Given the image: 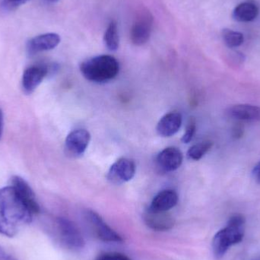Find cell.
<instances>
[{"label":"cell","instance_id":"14","mask_svg":"<svg viewBox=\"0 0 260 260\" xmlns=\"http://www.w3.org/2000/svg\"><path fill=\"white\" fill-rule=\"evenodd\" d=\"M228 116L234 120L241 122H260V107L243 104L234 105L228 108Z\"/></svg>","mask_w":260,"mask_h":260},{"label":"cell","instance_id":"5","mask_svg":"<svg viewBox=\"0 0 260 260\" xmlns=\"http://www.w3.org/2000/svg\"><path fill=\"white\" fill-rule=\"evenodd\" d=\"M154 18L147 9L140 11L135 18L130 30V40L136 46H142L149 41L152 32Z\"/></svg>","mask_w":260,"mask_h":260},{"label":"cell","instance_id":"11","mask_svg":"<svg viewBox=\"0 0 260 260\" xmlns=\"http://www.w3.org/2000/svg\"><path fill=\"white\" fill-rule=\"evenodd\" d=\"M60 41L61 38L58 34H43L29 40L26 45V49L27 53L33 56L41 52L53 50L59 45Z\"/></svg>","mask_w":260,"mask_h":260},{"label":"cell","instance_id":"12","mask_svg":"<svg viewBox=\"0 0 260 260\" xmlns=\"http://www.w3.org/2000/svg\"><path fill=\"white\" fill-rule=\"evenodd\" d=\"M49 69L47 66L36 65L27 68L23 73L22 88L24 92L30 94L33 92L47 76Z\"/></svg>","mask_w":260,"mask_h":260},{"label":"cell","instance_id":"3","mask_svg":"<svg viewBox=\"0 0 260 260\" xmlns=\"http://www.w3.org/2000/svg\"><path fill=\"white\" fill-rule=\"evenodd\" d=\"M80 70L87 80L105 83L117 77L120 64L114 56L101 55L84 61L80 65Z\"/></svg>","mask_w":260,"mask_h":260},{"label":"cell","instance_id":"24","mask_svg":"<svg viewBox=\"0 0 260 260\" xmlns=\"http://www.w3.org/2000/svg\"><path fill=\"white\" fill-rule=\"evenodd\" d=\"M244 127L241 125H236L232 129V137L235 139H240L244 136Z\"/></svg>","mask_w":260,"mask_h":260},{"label":"cell","instance_id":"1","mask_svg":"<svg viewBox=\"0 0 260 260\" xmlns=\"http://www.w3.org/2000/svg\"><path fill=\"white\" fill-rule=\"evenodd\" d=\"M33 215L13 186L0 189V235L13 238L31 222Z\"/></svg>","mask_w":260,"mask_h":260},{"label":"cell","instance_id":"27","mask_svg":"<svg viewBox=\"0 0 260 260\" xmlns=\"http://www.w3.org/2000/svg\"><path fill=\"white\" fill-rule=\"evenodd\" d=\"M3 129H4V117L3 111L0 110V139L3 136Z\"/></svg>","mask_w":260,"mask_h":260},{"label":"cell","instance_id":"17","mask_svg":"<svg viewBox=\"0 0 260 260\" xmlns=\"http://www.w3.org/2000/svg\"><path fill=\"white\" fill-rule=\"evenodd\" d=\"M259 8L253 2H244L238 5L233 12L234 19L240 22H250L257 18Z\"/></svg>","mask_w":260,"mask_h":260},{"label":"cell","instance_id":"15","mask_svg":"<svg viewBox=\"0 0 260 260\" xmlns=\"http://www.w3.org/2000/svg\"><path fill=\"white\" fill-rule=\"evenodd\" d=\"M182 119L180 113L171 112L164 116L157 125V132L162 137H171L181 127Z\"/></svg>","mask_w":260,"mask_h":260},{"label":"cell","instance_id":"20","mask_svg":"<svg viewBox=\"0 0 260 260\" xmlns=\"http://www.w3.org/2000/svg\"><path fill=\"white\" fill-rule=\"evenodd\" d=\"M222 38L224 44L229 48H236L242 45L244 41V35L241 32L230 29H223Z\"/></svg>","mask_w":260,"mask_h":260},{"label":"cell","instance_id":"6","mask_svg":"<svg viewBox=\"0 0 260 260\" xmlns=\"http://www.w3.org/2000/svg\"><path fill=\"white\" fill-rule=\"evenodd\" d=\"M85 218L98 239L104 242H123V238L111 229L97 212L87 210Z\"/></svg>","mask_w":260,"mask_h":260},{"label":"cell","instance_id":"9","mask_svg":"<svg viewBox=\"0 0 260 260\" xmlns=\"http://www.w3.org/2000/svg\"><path fill=\"white\" fill-rule=\"evenodd\" d=\"M145 224L155 232H167L174 228V217L168 212H158L148 209L143 214Z\"/></svg>","mask_w":260,"mask_h":260},{"label":"cell","instance_id":"8","mask_svg":"<svg viewBox=\"0 0 260 260\" xmlns=\"http://www.w3.org/2000/svg\"><path fill=\"white\" fill-rule=\"evenodd\" d=\"M136 164L129 158H120L110 168L108 179L114 184H122L129 181L136 174Z\"/></svg>","mask_w":260,"mask_h":260},{"label":"cell","instance_id":"4","mask_svg":"<svg viewBox=\"0 0 260 260\" xmlns=\"http://www.w3.org/2000/svg\"><path fill=\"white\" fill-rule=\"evenodd\" d=\"M56 224L59 240L67 248L73 251L84 248L85 240L79 228L73 221L65 218H58Z\"/></svg>","mask_w":260,"mask_h":260},{"label":"cell","instance_id":"16","mask_svg":"<svg viewBox=\"0 0 260 260\" xmlns=\"http://www.w3.org/2000/svg\"><path fill=\"white\" fill-rule=\"evenodd\" d=\"M178 202V195L173 189H165L157 193L153 199L148 209L158 212H168Z\"/></svg>","mask_w":260,"mask_h":260},{"label":"cell","instance_id":"23","mask_svg":"<svg viewBox=\"0 0 260 260\" xmlns=\"http://www.w3.org/2000/svg\"><path fill=\"white\" fill-rule=\"evenodd\" d=\"M95 260H131L123 253L117 252H109V253H102L99 255Z\"/></svg>","mask_w":260,"mask_h":260},{"label":"cell","instance_id":"18","mask_svg":"<svg viewBox=\"0 0 260 260\" xmlns=\"http://www.w3.org/2000/svg\"><path fill=\"white\" fill-rule=\"evenodd\" d=\"M105 46L111 51L118 50L120 45V37H119L118 27L116 21H112L108 26L104 36Z\"/></svg>","mask_w":260,"mask_h":260},{"label":"cell","instance_id":"13","mask_svg":"<svg viewBox=\"0 0 260 260\" xmlns=\"http://www.w3.org/2000/svg\"><path fill=\"white\" fill-rule=\"evenodd\" d=\"M10 185L15 188V190L27 204L34 215L39 213L40 206L37 201L35 192L24 179L18 176H14L11 178Z\"/></svg>","mask_w":260,"mask_h":260},{"label":"cell","instance_id":"7","mask_svg":"<svg viewBox=\"0 0 260 260\" xmlns=\"http://www.w3.org/2000/svg\"><path fill=\"white\" fill-rule=\"evenodd\" d=\"M91 140L89 132L85 129H76L67 136L65 150L70 157H79L86 151Z\"/></svg>","mask_w":260,"mask_h":260},{"label":"cell","instance_id":"26","mask_svg":"<svg viewBox=\"0 0 260 260\" xmlns=\"http://www.w3.org/2000/svg\"><path fill=\"white\" fill-rule=\"evenodd\" d=\"M253 176L256 181L260 184V160L253 170Z\"/></svg>","mask_w":260,"mask_h":260},{"label":"cell","instance_id":"19","mask_svg":"<svg viewBox=\"0 0 260 260\" xmlns=\"http://www.w3.org/2000/svg\"><path fill=\"white\" fill-rule=\"evenodd\" d=\"M212 145H213V142L209 140L196 144L188 150V157L191 160H200L212 148Z\"/></svg>","mask_w":260,"mask_h":260},{"label":"cell","instance_id":"22","mask_svg":"<svg viewBox=\"0 0 260 260\" xmlns=\"http://www.w3.org/2000/svg\"><path fill=\"white\" fill-rule=\"evenodd\" d=\"M196 130H197V125H196L195 120H189L187 126H186V132L182 137V142L186 144L190 142L195 135Z\"/></svg>","mask_w":260,"mask_h":260},{"label":"cell","instance_id":"25","mask_svg":"<svg viewBox=\"0 0 260 260\" xmlns=\"http://www.w3.org/2000/svg\"><path fill=\"white\" fill-rule=\"evenodd\" d=\"M0 260H17L12 255L5 251L3 247H0Z\"/></svg>","mask_w":260,"mask_h":260},{"label":"cell","instance_id":"10","mask_svg":"<svg viewBox=\"0 0 260 260\" xmlns=\"http://www.w3.org/2000/svg\"><path fill=\"white\" fill-rule=\"evenodd\" d=\"M183 159V154L178 148L168 147L157 154L156 165L161 172H172L180 168Z\"/></svg>","mask_w":260,"mask_h":260},{"label":"cell","instance_id":"28","mask_svg":"<svg viewBox=\"0 0 260 260\" xmlns=\"http://www.w3.org/2000/svg\"><path fill=\"white\" fill-rule=\"evenodd\" d=\"M48 3H55V2L58 1V0H46Z\"/></svg>","mask_w":260,"mask_h":260},{"label":"cell","instance_id":"21","mask_svg":"<svg viewBox=\"0 0 260 260\" xmlns=\"http://www.w3.org/2000/svg\"><path fill=\"white\" fill-rule=\"evenodd\" d=\"M29 0H0V11L4 13L13 12Z\"/></svg>","mask_w":260,"mask_h":260},{"label":"cell","instance_id":"2","mask_svg":"<svg viewBox=\"0 0 260 260\" xmlns=\"http://www.w3.org/2000/svg\"><path fill=\"white\" fill-rule=\"evenodd\" d=\"M245 218L238 214L231 217L225 227L215 234L212 244L215 259H222L230 247L243 241L245 234Z\"/></svg>","mask_w":260,"mask_h":260}]
</instances>
